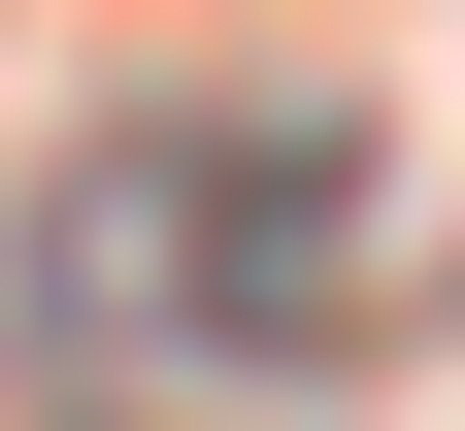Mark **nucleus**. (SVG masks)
<instances>
[{"label": "nucleus", "instance_id": "nucleus-1", "mask_svg": "<svg viewBox=\"0 0 465 431\" xmlns=\"http://www.w3.org/2000/svg\"><path fill=\"white\" fill-rule=\"evenodd\" d=\"M366 299V133L332 100H100L34 200H0V332L166 398V365H266Z\"/></svg>", "mask_w": 465, "mask_h": 431}, {"label": "nucleus", "instance_id": "nucleus-2", "mask_svg": "<svg viewBox=\"0 0 465 431\" xmlns=\"http://www.w3.org/2000/svg\"><path fill=\"white\" fill-rule=\"evenodd\" d=\"M67 431H100V398H67Z\"/></svg>", "mask_w": 465, "mask_h": 431}]
</instances>
